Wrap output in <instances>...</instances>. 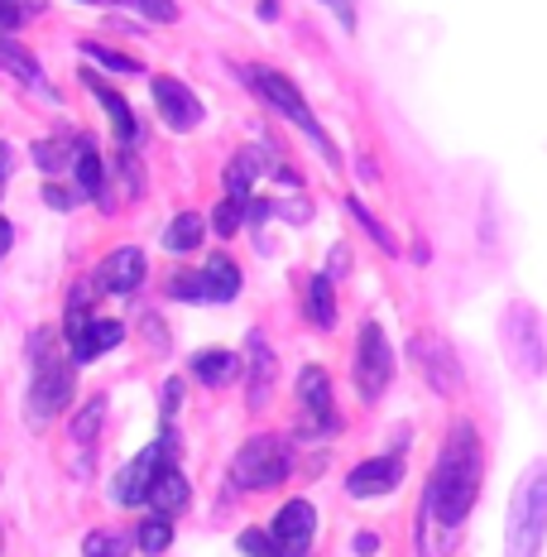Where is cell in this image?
Segmentation results:
<instances>
[{
  "label": "cell",
  "mask_w": 547,
  "mask_h": 557,
  "mask_svg": "<svg viewBox=\"0 0 547 557\" xmlns=\"http://www.w3.org/2000/svg\"><path fill=\"white\" fill-rule=\"evenodd\" d=\"M312 533H318V509H312L308 500H288V505L274 515L270 539H274L288 557H308V548H312Z\"/></svg>",
  "instance_id": "13"
},
{
  "label": "cell",
  "mask_w": 547,
  "mask_h": 557,
  "mask_svg": "<svg viewBox=\"0 0 547 557\" xmlns=\"http://www.w3.org/2000/svg\"><path fill=\"white\" fill-rule=\"evenodd\" d=\"M547 539V461H533L519 475L505 519V557H543Z\"/></svg>",
  "instance_id": "3"
},
{
  "label": "cell",
  "mask_w": 547,
  "mask_h": 557,
  "mask_svg": "<svg viewBox=\"0 0 547 557\" xmlns=\"http://www.w3.org/2000/svg\"><path fill=\"white\" fill-rule=\"evenodd\" d=\"M178 404H183V380H169L164 385V418L178 413Z\"/></svg>",
  "instance_id": "39"
},
{
  "label": "cell",
  "mask_w": 547,
  "mask_h": 557,
  "mask_svg": "<svg viewBox=\"0 0 547 557\" xmlns=\"http://www.w3.org/2000/svg\"><path fill=\"white\" fill-rule=\"evenodd\" d=\"M10 240H15V226L0 216V255H10Z\"/></svg>",
  "instance_id": "41"
},
{
  "label": "cell",
  "mask_w": 547,
  "mask_h": 557,
  "mask_svg": "<svg viewBox=\"0 0 547 557\" xmlns=\"http://www.w3.org/2000/svg\"><path fill=\"white\" fill-rule=\"evenodd\" d=\"M43 202H49L53 212H73V207H77V193H67V188H58V183H49V188H43Z\"/></svg>",
  "instance_id": "37"
},
{
  "label": "cell",
  "mask_w": 547,
  "mask_h": 557,
  "mask_svg": "<svg viewBox=\"0 0 547 557\" xmlns=\"http://www.w3.org/2000/svg\"><path fill=\"white\" fill-rule=\"evenodd\" d=\"M236 370H240V356L236 351H221V346H207V351L192 356V375L202 380V385H212V389L231 385V380H236Z\"/></svg>",
  "instance_id": "22"
},
{
  "label": "cell",
  "mask_w": 547,
  "mask_h": 557,
  "mask_svg": "<svg viewBox=\"0 0 547 557\" xmlns=\"http://www.w3.org/2000/svg\"><path fill=\"white\" fill-rule=\"evenodd\" d=\"M83 53L91 58V63H101V67H111V73H145V67L135 63V58H125V53H115V49H107V44H83Z\"/></svg>",
  "instance_id": "30"
},
{
  "label": "cell",
  "mask_w": 547,
  "mask_h": 557,
  "mask_svg": "<svg viewBox=\"0 0 547 557\" xmlns=\"http://www.w3.org/2000/svg\"><path fill=\"white\" fill-rule=\"evenodd\" d=\"M125 342V327L115 318H91L87 312V288L77 298H67V356L73 366H91L107 351Z\"/></svg>",
  "instance_id": "7"
},
{
  "label": "cell",
  "mask_w": 547,
  "mask_h": 557,
  "mask_svg": "<svg viewBox=\"0 0 547 557\" xmlns=\"http://www.w3.org/2000/svg\"><path fill=\"white\" fill-rule=\"evenodd\" d=\"M240 222H246V202H240V197H226V202L216 207V216H212V226L221 231V236H231Z\"/></svg>",
  "instance_id": "36"
},
{
  "label": "cell",
  "mask_w": 547,
  "mask_h": 557,
  "mask_svg": "<svg viewBox=\"0 0 547 557\" xmlns=\"http://www.w3.org/2000/svg\"><path fill=\"white\" fill-rule=\"evenodd\" d=\"M346 212H351V222L360 226V231H365V236L370 240H375V246L384 250V255H399V240H394V231L389 226H380L375 222V216H370V207L365 202H360V197L351 193V197H346Z\"/></svg>",
  "instance_id": "27"
},
{
  "label": "cell",
  "mask_w": 547,
  "mask_h": 557,
  "mask_svg": "<svg viewBox=\"0 0 547 557\" xmlns=\"http://www.w3.org/2000/svg\"><path fill=\"white\" fill-rule=\"evenodd\" d=\"M202 288H207V304H231L240 294V264L231 255H212L202 264Z\"/></svg>",
  "instance_id": "20"
},
{
  "label": "cell",
  "mask_w": 547,
  "mask_h": 557,
  "mask_svg": "<svg viewBox=\"0 0 547 557\" xmlns=\"http://www.w3.org/2000/svg\"><path fill=\"white\" fill-rule=\"evenodd\" d=\"M409 361H413V370L423 375V385L433 394H461L465 375H461V361H457V351H451L447 336L413 332L409 336Z\"/></svg>",
  "instance_id": "9"
},
{
  "label": "cell",
  "mask_w": 547,
  "mask_h": 557,
  "mask_svg": "<svg viewBox=\"0 0 547 557\" xmlns=\"http://www.w3.org/2000/svg\"><path fill=\"white\" fill-rule=\"evenodd\" d=\"M246 83H250L254 91H260V97L270 101V107H274L278 115H288V121H294L298 131L308 135L312 145L322 149V154H327V164H332V169H341V154H336L332 135L318 125V115H312V107H308V101H302V91H298L294 83H288L284 73H274V67H246Z\"/></svg>",
  "instance_id": "4"
},
{
  "label": "cell",
  "mask_w": 547,
  "mask_h": 557,
  "mask_svg": "<svg viewBox=\"0 0 547 557\" xmlns=\"http://www.w3.org/2000/svg\"><path fill=\"white\" fill-rule=\"evenodd\" d=\"M73 145L77 139H67V135H53V139H34V169H43L53 178V173H63V169H73Z\"/></svg>",
  "instance_id": "25"
},
{
  "label": "cell",
  "mask_w": 547,
  "mask_h": 557,
  "mask_svg": "<svg viewBox=\"0 0 547 557\" xmlns=\"http://www.w3.org/2000/svg\"><path fill=\"white\" fill-rule=\"evenodd\" d=\"M246 370H250V380H246L250 409L260 413L264 404H270V394H274V370H278L270 342H264V332H250V336H246Z\"/></svg>",
  "instance_id": "16"
},
{
  "label": "cell",
  "mask_w": 547,
  "mask_h": 557,
  "mask_svg": "<svg viewBox=\"0 0 547 557\" xmlns=\"http://www.w3.org/2000/svg\"><path fill=\"white\" fill-rule=\"evenodd\" d=\"M101 418H107V399H101V394H97V399H87V409H77V413H73V437H77L83 447L97 443Z\"/></svg>",
  "instance_id": "29"
},
{
  "label": "cell",
  "mask_w": 547,
  "mask_h": 557,
  "mask_svg": "<svg viewBox=\"0 0 547 557\" xmlns=\"http://www.w3.org/2000/svg\"><path fill=\"white\" fill-rule=\"evenodd\" d=\"M87 5H101V0H87Z\"/></svg>",
  "instance_id": "43"
},
{
  "label": "cell",
  "mask_w": 547,
  "mask_h": 557,
  "mask_svg": "<svg viewBox=\"0 0 547 557\" xmlns=\"http://www.w3.org/2000/svg\"><path fill=\"white\" fill-rule=\"evenodd\" d=\"M308 318H312V327H322V332L336 327V294H332V278L327 274H312V284H308Z\"/></svg>",
  "instance_id": "26"
},
{
  "label": "cell",
  "mask_w": 547,
  "mask_h": 557,
  "mask_svg": "<svg viewBox=\"0 0 547 557\" xmlns=\"http://www.w3.org/2000/svg\"><path fill=\"white\" fill-rule=\"evenodd\" d=\"M173 428H164V437L159 443H149L139 457L125 467L121 475H115V485H111V495H115V505H145V495H149V481L159 475V467H169L173 461Z\"/></svg>",
  "instance_id": "11"
},
{
  "label": "cell",
  "mask_w": 547,
  "mask_h": 557,
  "mask_svg": "<svg viewBox=\"0 0 547 557\" xmlns=\"http://www.w3.org/2000/svg\"><path fill=\"white\" fill-rule=\"evenodd\" d=\"M111 5H130L145 20H154V25H173V20H178V5H173V0H111Z\"/></svg>",
  "instance_id": "34"
},
{
  "label": "cell",
  "mask_w": 547,
  "mask_h": 557,
  "mask_svg": "<svg viewBox=\"0 0 547 557\" xmlns=\"http://www.w3.org/2000/svg\"><path fill=\"white\" fill-rule=\"evenodd\" d=\"M188 500H192V491H188V475H183L178 467H159V475L149 481V495H145V505L154 509V515H164V519H173V515H183L188 509Z\"/></svg>",
  "instance_id": "18"
},
{
  "label": "cell",
  "mask_w": 547,
  "mask_h": 557,
  "mask_svg": "<svg viewBox=\"0 0 547 557\" xmlns=\"http://www.w3.org/2000/svg\"><path fill=\"white\" fill-rule=\"evenodd\" d=\"M43 10V0H0V34L5 29H20L25 20H34Z\"/></svg>",
  "instance_id": "32"
},
{
  "label": "cell",
  "mask_w": 547,
  "mask_h": 557,
  "mask_svg": "<svg viewBox=\"0 0 547 557\" xmlns=\"http://www.w3.org/2000/svg\"><path fill=\"white\" fill-rule=\"evenodd\" d=\"M284 475H294V451L274 433L250 437V443L236 451V461H231V481H236L240 491H274V485H284Z\"/></svg>",
  "instance_id": "6"
},
{
  "label": "cell",
  "mask_w": 547,
  "mask_h": 557,
  "mask_svg": "<svg viewBox=\"0 0 547 557\" xmlns=\"http://www.w3.org/2000/svg\"><path fill=\"white\" fill-rule=\"evenodd\" d=\"M29 361H34V380H29V423H49L53 413H63L77 394V366L63 346L53 342V332H34L29 342Z\"/></svg>",
  "instance_id": "2"
},
{
  "label": "cell",
  "mask_w": 547,
  "mask_h": 557,
  "mask_svg": "<svg viewBox=\"0 0 547 557\" xmlns=\"http://www.w3.org/2000/svg\"><path fill=\"white\" fill-rule=\"evenodd\" d=\"M322 5H327L332 15L341 20V29H346V34H356V0H322Z\"/></svg>",
  "instance_id": "38"
},
{
  "label": "cell",
  "mask_w": 547,
  "mask_h": 557,
  "mask_svg": "<svg viewBox=\"0 0 547 557\" xmlns=\"http://www.w3.org/2000/svg\"><path fill=\"white\" fill-rule=\"evenodd\" d=\"M202 236H207V222L197 212H178L169 222V231H164V250H173V255H188V250H197L202 246Z\"/></svg>",
  "instance_id": "24"
},
{
  "label": "cell",
  "mask_w": 547,
  "mask_h": 557,
  "mask_svg": "<svg viewBox=\"0 0 547 557\" xmlns=\"http://www.w3.org/2000/svg\"><path fill=\"white\" fill-rule=\"evenodd\" d=\"M5 178H10V145H0V188H5Z\"/></svg>",
  "instance_id": "42"
},
{
  "label": "cell",
  "mask_w": 547,
  "mask_h": 557,
  "mask_svg": "<svg viewBox=\"0 0 547 557\" xmlns=\"http://www.w3.org/2000/svg\"><path fill=\"white\" fill-rule=\"evenodd\" d=\"M135 543H139V553H149V557L169 553V543H173V519H164V515H149V519H139Z\"/></svg>",
  "instance_id": "28"
},
{
  "label": "cell",
  "mask_w": 547,
  "mask_h": 557,
  "mask_svg": "<svg viewBox=\"0 0 547 557\" xmlns=\"http://www.w3.org/2000/svg\"><path fill=\"white\" fill-rule=\"evenodd\" d=\"M499 332H505V351H509V366H514V375L523 380H543L547 375V327L538 318V308L533 304H509L505 308V322H499Z\"/></svg>",
  "instance_id": "5"
},
{
  "label": "cell",
  "mask_w": 547,
  "mask_h": 557,
  "mask_svg": "<svg viewBox=\"0 0 547 557\" xmlns=\"http://www.w3.org/2000/svg\"><path fill=\"white\" fill-rule=\"evenodd\" d=\"M83 557H125L121 533H111V529H91L87 539H83Z\"/></svg>",
  "instance_id": "31"
},
{
  "label": "cell",
  "mask_w": 547,
  "mask_h": 557,
  "mask_svg": "<svg viewBox=\"0 0 547 557\" xmlns=\"http://www.w3.org/2000/svg\"><path fill=\"white\" fill-rule=\"evenodd\" d=\"M260 173H264V149H254V145L240 149V154L226 164V197H240V202H246Z\"/></svg>",
  "instance_id": "23"
},
{
  "label": "cell",
  "mask_w": 547,
  "mask_h": 557,
  "mask_svg": "<svg viewBox=\"0 0 547 557\" xmlns=\"http://www.w3.org/2000/svg\"><path fill=\"white\" fill-rule=\"evenodd\" d=\"M236 548L246 553V557H288V553L278 548V543H274L264 529H246V533H240V539H236Z\"/></svg>",
  "instance_id": "33"
},
{
  "label": "cell",
  "mask_w": 547,
  "mask_h": 557,
  "mask_svg": "<svg viewBox=\"0 0 547 557\" xmlns=\"http://www.w3.org/2000/svg\"><path fill=\"white\" fill-rule=\"evenodd\" d=\"M481 485H485V447L481 433H475L471 418H457L447 428V443L437 451V467L427 475V491H423V509H433L442 524H457L475 509L481 500Z\"/></svg>",
  "instance_id": "1"
},
{
  "label": "cell",
  "mask_w": 547,
  "mask_h": 557,
  "mask_svg": "<svg viewBox=\"0 0 547 557\" xmlns=\"http://www.w3.org/2000/svg\"><path fill=\"white\" fill-rule=\"evenodd\" d=\"M0 39H5V34H0Z\"/></svg>",
  "instance_id": "44"
},
{
  "label": "cell",
  "mask_w": 547,
  "mask_h": 557,
  "mask_svg": "<svg viewBox=\"0 0 547 557\" xmlns=\"http://www.w3.org/2000/svg\"><path fill=\"white\" fill-rule=\"evenodd\" d=\"M351 380H356V389H360V399H365V404H380L384 389H389V380H394V346H389V336H384L380 322H365L360 336H356Z\"/></svg>",
  "instance_id": "8"
},
{
  "label": "cell",
  "mask_w": 547,
  "mask_h": 557,
  "mask_svg": "<svg viewBox=\"0 0 547 557\" xmlns=\"http://www.w3.org/2000/svg\"><path fill=\"white\" fill-rule=\"evenodd\" d=\"M351 548H356V557H375L380 553V539H375V533H356V539H351Z\"/></svg>",
  "instance_id": "40"
},
{
  "label": "cell",
  "mask_w": 547,
  "mask_h": 557,
  "mask_svg": "<svg viewBox=\"0 0 547 557\" xmlns=\"http://www.w3.org/2000/svg\"><path fill=\"white\" fill-rule=\"evenodd\" d=\"M298 404H302V433L308 437L341 433V413H336V399H332V375L322 366L298 370Z\"/></svg>",
  "instance_id": "10"
},
{
  "label": "cell",
  "mask_w": 547,
  "mask_h": 557,
  "mask_svg": "<svg viewBox=\"0 0 547 557\" xmlns=\"http://www.w3.org/2000/svg\"><path fill=\"white\" fill-rule=\"evenodd\" d=\"M457 548V524H442L433 509L418 505V557H451Z\"/></svg>",
  "instance_id": "21"
},
{
  "label": "cell",
  "mask_w": 547,
  "mask_h": 557,
  "mask_svg": "<svg viewBox=\"0 0 547 557\" xmlns=\"http://www.w3.org/2000/svg\"><path fill=\"white\" fill-rule=\"evenodd\" d=\"M91 278H97V294H135V288L145 284V250L139 246L111 250Z\"/></svg>",
  "instance_id": "14"
},
{
  "label": "cell",
  "mask_w": 547,
  "mask_h": 557,
  "mask_svg": "<svg viewBox=\"0 0 547 557\" xmlns=\"http://www.w3.org/2000/svg\"><path fill=\"white\" fill-rule=\"evenodd\" d=\"M149 91H154V111H159V121L169 125V131H178V135H188L202 125V101L192 97V87H183L178 77H154L149 83Z\"/></svg>",
  "instance_id": "12"
},
{
  "label": "cell",
  "mask_w": 547,
  "mask_h": 557,
  "mask_svg": "<svg viewBox=\"0 0 547 557\" xmlns=\"http://www.w3.org/2000/svg\"><path fill=\"white\" fill-rule=\"evenodd\" d=\"M83 87H87L91 97L101 101V111L111 115V131H115V139H121V145H135V139H139V121H135L130 101H125L121 91H115V87L107 83V77H97V73H91V67L83 73Z\"/></svg>",
  "instance_id": "17"
},
{
  "label": "cell",
  "mask_w": 547,
  "mask_h": 557,
  "mask_svg": "<svg viewBox=\"0 0 547 557\" xmlns=\"http://www.w3.org/2000/svg\"><path fill=\"white\" fill-rule=\"evenodd\" d=\"M73 173H77V188H83V197H107V164H101V149H97V139H91V135H77Z\"/></svg>",
  "instance_id": "19"
},
{
  "label": "cell",
  "mask_w": 547,
  "mask_h": 557,
  "mask_svg": "<svg viewBox=\"0 0 547 557\" xmlns=\"http://www.w3.org/2000/svg\"><path fill=\"white\" fill-rule=\"evenodd\" d=\"M169 298H188V304H207L202 270H197V274H173V278H169Z\"/></svg>",
  "instance_id": "35"
},
{
  "label": "cell",
  "mask_w": 547,
  "mask_h": 557,
  "mask_svg": "<svg viewBox=\"0 0 547 557\" xmlns=\"http://www.w3.org/2000/svg\"><path fill=\"white\" fill-rule=\"evenodd\" d=\"M403 485V461L399 457H370L346 475V495L351 500H375V495H389Z\"/></svg>",
  "instance_id": "15"
}]
</instances>
